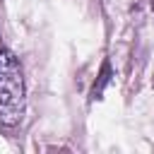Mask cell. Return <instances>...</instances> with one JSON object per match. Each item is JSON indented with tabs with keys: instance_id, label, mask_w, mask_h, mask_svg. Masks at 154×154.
<instances>
[{
	"instance_id": "cell-3",
	"label": "cell",
	"mask_w": 154,
	"mask_h": 154,
	"mask_svg": "<svg viewBox=\"0 0 154 154\" xmlns=\"http://www.w3.org/2000/svg\"><path fill=\"white\" fill-rule=\"evenodd\" d=\"M152 10H154V0H152Z\"/></svg>"
},
{
	"instance_id": "cell-1",
	"label": "cell",
	"mask_w": 154,
	"mask_h": 154,
	"mask_svg": "<svg viewBox=\"0 0 154 154\" xmlns=\"http://www.w3.org/2000/svg\"><path fill=\"white\" fill-rule=\"evenodd\" d=\"M24 116V72L10 48H0V125L14 128Z\"/></svg>"
},
{
	"instance_id": "cell-2",
	"label": "cell",
	"mask_w": 154,
	"mask_h": 154,
	"mask_svg": "<svg viewBox=\"0 0 154 154\" xmlns=\"http://www.w3.org/2000/svg\"><path fill=\"white\" fill-rule=\"evenodd\" d=\"M111 79H113L111 63H108V60H103V65H101V72H99V77H96V82H94V87H91V101L101 99V94H103V89L111 84Z\"/></svg>"
}]
</instances>
